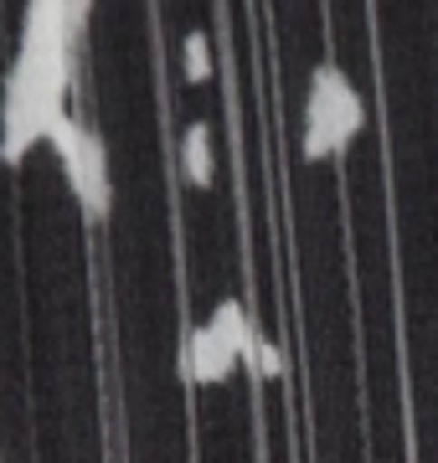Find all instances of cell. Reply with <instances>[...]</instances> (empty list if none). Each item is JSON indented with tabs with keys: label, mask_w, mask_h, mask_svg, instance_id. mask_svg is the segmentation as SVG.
<instances>
[{
	"label": "cell",
	"mask_w": 438,
	"mask_h": 463,
	"mask_svg": "<svg viewBox=\"0 0 438 463\" xmlns=\"http://www.w3.org/2000/svg\"><path fill=\"white\" fill-rule=\"evenodd\" d=\"M181 165L191 185H212V129L206 124H191L181 139Z\"/></svg>",
	"instance_id": "5"
},
{
	"label": "cell",
	"mask_w": 438,
	"mask_h": 463,
	"mask_svg": "<svg viewBox=\"0 0 438 463\" xmlns=\"http://www.w3.org/2000/svg\"><path fill=\"white\" fill-rule=\"evenodd\" d=\"M279 371H284V355H279V345L258 340V365H253V376H279Z\"/></svg>",
	"instance_id": "7"
},
{
	"label": "cell",
	"mask_w": 438,
	"mask_h": 463,
	"mask_svg": "<svg viewBox=\"0 0 438 463\" xmlns=\"http://www.w3.org/2000/svg\"><path fill=\"white\" fill-rule=\"evenodd\" d=\"M206 325H212V335L222 340V350H227L233 361L258 365V330H253V319H248V309H243L237 298H222Z\"/></svg>",
	"instance_id": "3"
},
{
	"label": "cell",
	"mask_w": 438,
	"mask_h": 463,
	"mask_svg": "<svg viewBox=\"0 0 438 463\" xmlns=\"http://www.w3.org/2000/svg\"><path fill=\"white\" fill-rule=\"evenodd\" d=\"M309 129H304V155L309 160H336L367 124V103L336 67H315L309 78Z\"/></svg>",
	"instance_id": "1"
},
{
	"label": "cell",
	"mask_w": 438,
	"mask_h": 463,
	"mask_svg": "<svg viewBox=\"0 0 438 463\" xmlns=\"http://www.w3.org/2000/svg\"><path fill=\"white\" fill-rule=\"evenodd\" d=\"M181 57H186V83H206L212 78V47H206L202 32H186Z\"/></svg>",
	"instance_id": "6"
},
{
	"label": "cell",
	"mask_w": 438,
	"mask_h": 463,
	"mask_svg": "<svg viewBox=\"0 0 438 463\" xmlns=\"http://www.w3.org/2000/svg\"><path fill=\"white\" fill-rule=\"evenodd\" d=\"M233 365H237V361L222 350V340L212 335V325H196V330H191V340H186V376L212 386V381H227V376H233Z\"/></svg>",
	"instance_id": "4"
},
{
	"label": "cell",
	"mask_w": 438,
	"mask_h": 463,
	"mask_svg": "<svg viewBox=\"0 0 438 463\" xmlns=\"http://www.w3.org/2000/svg\"><path fill=\"white\" fill-rule=\"evenodd\" d=\"M47 139H52V149L62 155L68 185H72V196L83 201L88 222H103L109 206H114V191H109V155H103V145L72 114L57 118V124L47 129Z\"/></svg>",
	"instance_id": "2"
}]
</instances>
